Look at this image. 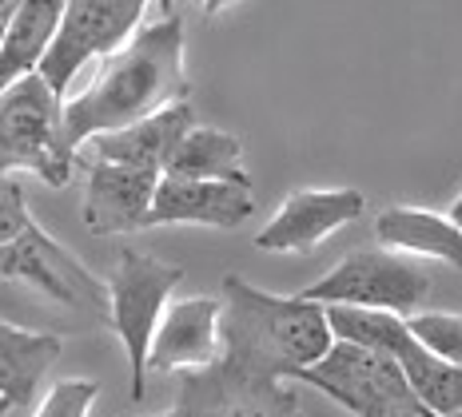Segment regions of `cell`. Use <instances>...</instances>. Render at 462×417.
Here are the masks:
<instances>
[{
    "instance_id": "cell-12",
    "label": "cell",
    "mask_w": 462,
    "mask_h": 417,
    "mask_svg": "<svg viewBox=\"0 0 462 417\" xmlns=\"http://www.w3.org/2000/svg\"><path fill=\"white\" fill-rule=\"evenodd\" d=\"M219 298H180L163 310L148 350V374H191L219 362Z\"/></svg>"
},
{
    "instance_id": "cell-18",
    "label": "cell",
    "mask_w": 462,
    "mask_h": 417,
    "mask_svg": "<svg viewBox=\"0 0 462 417\" xmlns=\"http://www.w3.org/2000/svg\"><path fill=\"white\" fill-rule=\"evenodd\" d=\"M64 338L41 334V330H24L0 318V397L8 405H28L32 394L41 390L44 374L60 362Z\"/></svg>"
},
{
    "instance_id": "cell-16",
    "label": "cell",
    "mask_w": 462,
    "mask_h": 417,
    "mask_svg": "<svg viewBox=\"0 0 462 417\" xmlns=\"http://www.w3.org/2000/svg\"><path fill=\"white\" fill-rule=\"evenodd\" d=\"M163 179H184V183H231V187H252L244 168V143L231 131L204 128L191 123L171 148L163 163Z\"/></svg>"
},
{
    "instance_id": "cell-27",
    "label": "cell",
    "mask_w": 462,
    "mask_h": 417,
    "mask_svg": "<svg viewBox=\"0 0 462 417\" xmlns=\"http://www.w3.org/2000/svg\"><path fill=\"white\" fill-rule=\"evenodd\" d=\"M458 417H462V413H458Z\"/></svg>"
},
{
    "instance_id": "cell-4",
    "label": "cell",
    "mask_w": 462,
    "mask_h": 417,
    "mask_svg": "<svg viewBox=\"0 0 462 417\" xmlns=\"http://www.w3.org/2000/svg\"><path fill=\"white\" fill-rule=\"evenodd\" d=\"M64 100L41 76L13 84L0 95V179L36 176L48 187H69L76 155L60 131Z\"/></svg>"
},
{
    "instance_id": "cell-26",
    "label": "cell",
    "mask_w": 462,
    "mask_h": 417,
    "mask_svg": "<svg viewBox=\"0 0 462 417\" xmlns=\"http://www.w3.org/2000/svg\"><path fill=\"white\" fill-rule=\"evenodd\" d=\"M160 417H176V413H171V410H168V413H160Z\"/></svg>"
},
{
    "instance_id": "cell-21",
    "label": "cell",
    "mask_w": 462,
    "mask_h": 417,
    "mask_svg": "<svg viewBox=\"0 0 462 417\" xmlns=\"http://www.w3.org/2000/svg\"><path fill=\"white\" fill-rule=\"evenodd\" d=\"M407 334L415 338L422 354L439 358L447 366H462V314L450 310H419L407 318Z\"/></svg>"
},
{
    "instance_id": "cell-13",
    "label": "cell",
    "mask_w": 462,
    "mask_h": 417,
    "mask_svg": "<svg viewBox=\"0 0 462 417\" xmlns=\"http://www.w3.org/2000/svg\"><path fill=\"white\" fill-rule=\"evenodd\" d=\"M255 215L252 187H231V183H184L163 179L156 187L152 227H216L236 231Z\"/></svg>"
},
{
    "instance_id": "cell-11",
    "label": "cell",
    "mask_w": 462,
    "mask_h": 417,
    "mask_svg": "<svg viewBox=\"0 0 462 417\" xmlns=\"http://www.w3.org/2000/svg\"><path fill=\"white\" fill-rule=\"evenodd\" d=\"M88 168V187H84V231L96 239L116 235H140L152 227V207H156V171L120 168V163H96L84 159Z\"/></svg>"
},
{
    "instance_id": "cell-25",
    "label": "cell",
    "mask_w": 462,
    "mask_h": 417,
    "mask_svg": "<svg viewBox=\"0 0 462 417\" xmlns=\"http://www.w3.org/2000/svg\"><path fill=\"white\" fill-rule=\"evenodd\" d=\"M8 413H13V405H8L5 397H0V417H8Z\"/></svg>"
},
{
    "instance_id": "cell-6",
    "label": "cell",
    "mask_w": 462,
    "mask_h": 417,
    "mask_svg": "<svg viewBox=\"0 0 462 417\" xmlns=\"http://www.w3.org/2000/svg\"><path fill=\"white\" fill-rule=\"evenodd\" d=\"M295 382L327 394L355 417H435L407 385L394 358L359 350V346L335 342L331 354L319 366L303 370Z\"/></svg>"
},
{
    "instance_id": "cell-1",
    "label": "cell",
    "mask_w": 462,
    "mask_h": 417,
    "mask_svg": "<svg viewBox=\"0 0 462 417\" xmlns=\"http://www.w3.org/2000/svg\"><path fill=\"white\" fill-rule=\"evenodd\" d=\"M184 60V21L171 8H163L160 21L140 24V32L112 60L100 64L88 88L64 100L60 131L69 155H80V148L96 135L132 128V123L148 120L171 104H188L191 80Z\"/></svg>"
},
{
    "instance_id": "cell-8",
    "label": "cell",
    "mask_w": 462,
    "mask_h": 417,
    "mask_svg": "<svg viewBox=\"0 0 462 417\" xmlns=\"http://www.w3.org/2000/svg\"><path fill=\"white\" fill-rule=\"evenodd\" d=\"M0 283H21L52 303L69 310H88L108 322V286L64 242L48 235L41 222H32L8 247H0Z\"/></svg>"
},
{
    "instance_id": "cell-15",
    "label": "cell",
    "mask_w": 462,
    "mask_h": 417,
    "mask_svg": "<svg viewBox=\"0 0 462 417\" xmlns=\"http://www.w3.org/2000/svg\"><path fill=\"white\" fill-rule=\"evenodd\" d=\"M374 239L379 247L399 250L407 258H435L462 270V227L442 211L427 207H407V203H394L379 219H374Z\"/></svg>"
},
{
    "instance_id": "cell-5",
    "label": "cell",
    "mask_w": 462,
    "mask_h": 417,
    "mask_svg": "<svg viewBox=\"0 0 462 417\" xmlns=\"http://www.w3.org/2000/svg\"><path fill=\"white\" fill-rule=\"evenodd\" d=\"M430 295V275L415 258L387 247L351 250L339 267H331L319 283L300 290V298L315 306H355V310H383V314L411 318Z\"/></svg>"
},
{
    "instance_id": "cell-23",
    "label": "cell",
    "mask_w": 462,
    "mask_h": 417,
    "mask_svg": "<svg viewBox=\"0 0 462 417\" xmlns=\"http://www.w3.org/2000/svg\"><path fill=\"white\" fill-rule=\"evenodd\" d=\"M32 222L36 219L28 215V203H24L21 183L0 179V247H8L16 235H24Z\"/></svg>"
},
{
    "instance_id": "cell-17",
    "label": "cell",
    "mask_w": 462,
    "mask_h": 417,
    "mask_svg": "<svg viewBox=\"0 0 462 417\" xmlns=\"http://www.w3.org/2000/svg\"><path fill=\"white\" fill-rule=\"evenodd\" d=\"M60 16H64V0H21L16 5L13 24H8L5 41H0V95L13 84L41 72L56 28H60Z\"/></svg>"
},
{
    "instance_id": "cell-7",
    "label": "cell",
    "mask_w": 462,
    "mask_h": 417,
    "mask_svg": "<svg viewBox=\"0 0 462 417\" xmlns=\"http://www.w3.org/2000/svg\"><path fill=\"white\" fill-rule=\"evenodd\" d=\"M143 13H148L143 0H69L52 48H48L36 76L64 100V92L72 88L84 64L112 60L140 32Z\"/></svg>"
},
{
    "instance_id": "cell-3",
    "label": "cell",
    "mask_w": 462,
    "mask_h": 417,
    "mask_svg": "<svg viewBox=\"0 0 462 417\" xmlns=\"http://www.w3.org/2000/svg\"><path fill=\"white\" fill-rule=\"evenodd\" d=\"M180 283H184V267L160 263L132 247L116 255V267L104 283L108 286V326L116 330L124 358H128L132 402H143L148 394V350Z\"/></svg>"
},
{
    "instance_id": "cell-9",
    "label": "cell",
    "mask_w": 462,
    "mask_h": 417,
    "mask_svg": "<svg viewBox=\"0 0 462 417\" xmlns=\"http://www.w3.org/2000/svg\"><path fill=\"white\" fill-rule=\"evenodd\" d=\"M176 377V417H300V397L287 382H259L224 362Z\"/></svg>"
},
{
    "instance_id": "cell-24",
    "label": "cell",
    "mask_w": 462,
    "mask_h": 417,
    "mask_svg": "<svg viewBox=\"0 0 462 417\" xmlns=\"http://www.w3.org/2000/svg\"><path fill=\"white\" fill-rule=\"evenodd\" d=\"M447 215H450V219H455V222H458V227H462V195L455 199V207H450V211H447Z\"/></svg>"
},
{
    "instance_id": "cell-22",
    "label": "cell",
    "mask_w": 462,
    "mask_h": 417,
    "mask_svg": "<svg viewBox=\"0 0 462 417\" xmlns=\"http://www.w3.org/2000/svg\"><path fill=\"white\" fill-rule=\"evenodd\" d=\"M96 397H100V382H88V377H64L52 390L41 397L32 417H88Z\"/></svg>"
},
{
    "instance_id": "cell-10",
    "label": "cell",
    "mask_w": 462,
    "mask_h": 417,
    "mask_svg": "<svg viewBox=\"0 0 462 417\" xmlns=\"http://www.w3.org/2000/svg\"><path fill=\"white\" fill-rule=\"evenodd\" d=\"M367 211V195L355 187H307L287 195L275 215L255 235V247L267 255H311L335 231Z\"/></svg>"
},
{
    "instance_id": "cell-14",
    "label": "cell",
    "mask_w": 462,
    "mask_h": 417,
    "mask_svg": "<svg viewBox=\"0 0 462 417\" xmlns=\"http://www.w3.org/2000/svg\"><path fill=\"white\" fill-rule=\"evenodd\" d=\"M191 123H196V112H191V100L188 104H171L148 120L132 123V128H120V131H108V135H96V140L84 143V159H96V163H120V168H136V171H156L163 176V163H168L171 148L180 143ZM80 159V155H76Z\"/></svg>"
},
{
    "instance_id": "cell-20",
    "label": "cell",
    "mask_w": 462,
    "mask_h": 417,
    "mask_svg": "<svg viewBox=\"0 0 462 417\" xmlns=\"http://www.w3.org/2000/svg\"><path fill=\"white\" fill-rule=\"evenodd\" d=\"M331 338L343 346H359L371 354L394 358L402 342H407V318L383 314V310H355V306H323Z\"/></svg>"
},
{
    "instance_id": "cell-2",
    "label": "cell",
    "mask_w": 462,
    "mask_h": 417,
    "mask_svg": "<svg viewBox=\"0 0 462 417\" xmlns=\"http://www.w3.org/2000/svg\"><path fill=\"white\" fill-rule=\"evenodd\" d=\"M219 306V362L259 382H295L335 346L327 310L300 295H267L227 275Z\"/></svg>"
},
{
    "instance_id": "cell-19",
    "label": "cell",
    "mask_w": 462,
    "mask_h": 417,
    "mask_svg": "<svg viewBox=\"0 0 462 417\" xmlns=\"http://www.w3.org/2000/svg\"><path fill=\"white\" fill-rule=\"evenodd\" d=\"M407 385L415 390V397L427 405L435 417H458L462 413V366H447L439 358L422 354L415 346V338L407 334V342L394 350Z\"/></svg>"
}]
</instances>
